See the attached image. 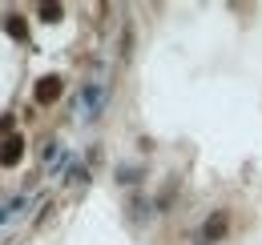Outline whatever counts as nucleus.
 <instances>
[{
    "label": "nucleus",
    "instance_id": "f257e3e1",
    "mask_svg": "<svg viewBox=\"0 0 262 245\" xmlns=\"http://www.w3.org/2000/svg\"><path fill=\"white\" fill-rule=\"evenodd\" d=\"M101 109H105V85H101V81H93V85H85V92L77 96V113H81L85 121H93Z\"/></svg>",
    "mask_w": 262,
    "mask_h": 245
}]
</instances>
